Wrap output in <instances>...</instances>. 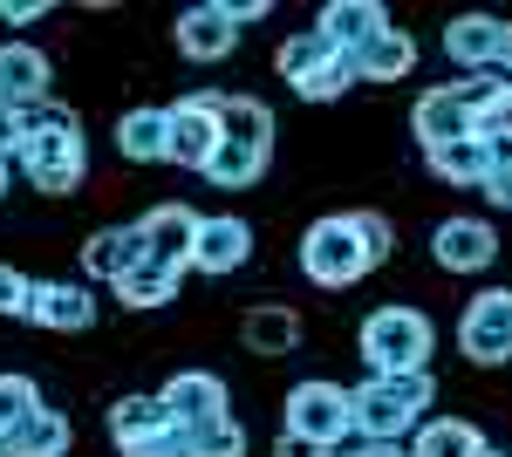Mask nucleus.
<instances>
[{"label": "nucleus", "instance_id": "obj_1", "mask_svg": "<svg viewBox=\"0 0 512 457\" xmlns=\"http://www.w3.org/2000/svg\"><path fill=\"white\" fill-rule=\"evenodd\" d=\"M21 164H28V178L35 191L48 198H69L82 185V171H89V151H82V123L69 103H35V110H21Z\"/></svg>", "mask_w": 512, "mask_h": 457}, {"label": "nucleus", "instance_id": "obj_2", "mask_svg": "<svg viewBox=\"0 0 512 457\" xmlns=\"http://www.w3.org/2000/svg\"><path fill=\"white\" fill-rule=\"evenodd\" d=\"M349 403H355V437L362 444H410V430L437 410V382H431V369L369 376L349 389Z\"/></svg>", "mask_w": 512, "mask_h": 457}, {"label": "nucleus", "instance_id": "obj_3", "mask_svg": "<svg viewBox=\"0 0 512 457\" xmlns=\"http://www.w3.org/2000/svg\"><path fill=\"white\" fill-rule=\"evenodd\" d=\"M437 328L424 307H369L362 328H355V355L369 362V376H410V369H431Z\"/></svg>", "mask_w": 512, "mask_h": 457}, {"label": "nucleus", "instance_id": "obj_4", "mask_svg": "<svg viewBox=\"0 0 512 457\" xmlns=\"http://www.w3.org/2000/svg\"><path fill=\"white\" fill-rule=\"evenodd\" d=\"M301 273L315 280V287H328V294H342V287H355L369 267V253H362V232H355V212H328V219H315V226L301 232Z\"/></svg>", "mask_w": 512, "mask_h": 457}, {"label": "nucleus", "instance_id": "obj_5", "mask_svg": "<svg viewBox=\"0 0 512 457\" xmlns=\"http://www.w3.org/2000/svg\"><path fill=\"white\" fill-rule=\"evenodd\" d=\"M287 437H308V444H321V451H342L355 437V403L342 382L328 376H308L287 389Z\"/></svg>", "mask_w": 512, "mask_h": 457}, {"label": "nucleus", "instance_id": "obj_6", "mask_svg": "<svg viewBox=\"0 0 512 457\" xmlns=\"http://www.w3.org/2000/svg\"><path fill=\"white\" fill-rule=\"evenodd\" d=\"M110 444L123 457H185V430L171 423L158 396H117L110 403Z\"/></svg>", "mask_w": 512, "mask_h": 457}, {"label": "nucleus", "instance_id": "obj_7", "mask_svg": "<svg viewBox=\"0 0 512 457\" xmlns=\"http://www.w3.org/2000/svg\"><path fill=\"white\" fill-rule=\"evenodd\" d=\"M458 355L478 362V369L512 362V287H485V294L465 301V314H458Z\"/></svg>", "mask_w": 512, "mask_h": 457}, {"label": "nucleus", "instance_id": "obj_8", "mask_svg": "<svg viewBox=\"0 0 512 457\" xmlns=\"http://www.w3.org/2000/svg\"><path fill=\"white\" fill-rule=\"evenodd\" d=\"M219 151V96L198 89V96H178L164 110V164H185V171H205Z\"/></svg>", "mask_w": 512, "mask_h": 457}, {"label": "nucleus", "instance_id": "obj_9", "mask_svg": "<svg viewBox=\"0 0 512 457\" xmlns=\"http://www.w3.org/2000/svg\"><path fill=\"white\" fill-rule=\"evenodd\" d=\"M431 260L444 273H485L492 260H499V232H492V219L451 212V219L431 226Z\"/></svg>", "mask_w": 512, "mask_h": 457}, {"label": "nucleus", "instance_id": "obj_10", "mask_svg": "<svg viewBox=\"0 0 512 457\" xmlns=\"http://www.w3.org/2000/svg\"><path fill=\"white\" fill-rule=\"evenodd\" d=\"M21 321H35L48 335H89V328H96V294H89L82 280H35Z\"/></svg>", "mask_w": 512, "mask_h": 457}, {"label": "nucleus", "instance_id": "obj_11", "mask_svg": "<svg viewBox=\"0 0 512 457\" xmlns=\"http://www.w3.org/2000/svg\"><path fill=\"white\" fill-rule=\"evenodd\" d=\"M253 260V226L239 219V212H212V219H198V239H192V273H212V280H226Z\"/></svg>", "mask_w": 512, "mask_h": 457}, {"label": "nucleus", "instance_id": "obj_12", "mask_svg": "<svg viewBox=\"0 0 512 457\" xmlns=\"http://www.w3.org/2000/svg\"><path fill=\"white\" fill-rule=\"evenodd\" d=\"M171 41H178L185 62H226L239 48V28H233V14H226V0H198V7L178 14Z\"/></svg>", "mask_w": 512, "mask_h": 457}, {"label": "nucleus", "instance_id": "obj_13", "mask_svg": "<svg viewBox=\"0 0 512 457\" xmlns=\"http://www.w3.org/2000/svg\"><path fill=\"white\" fill-rule=\"evenodd\" d=\"M198 219H205V212H192V205H151V212L137 219V232H144V260H158V267L185 273V267H192Z\"/></svg>", "mask_w": 512, "mask_h": 457}, {"label": "nucleus", "instance_id": "obj_14", "mask_svg": "<svg viewBox=\"0 0 512 457\" xmlns=\"http://www.w3.org/2000/svg\"><path fill=\"white\" fill-rule=\"evenodd\" d=\"M48 82H55V69H48V55H41L35 41H0V110H35V103H48Z\"/></svg>", "mask_w": 512, "mask_h": 457}, {"label": "nucleus", "instance_id": "obj_15", "mask_svg": "<svg viewBox=\"0 0 512 457\" xmlns=\"http://www.w3.org/2000/svg\"><path fill=\"white\" fill-rule=\"evenodd\" d=\"M158 403L171 410L178 430H185V423H205V417H233V396H226V382L212 376V369H178V376L158 389Z\"/></svg>", "mask_w": 512, "mask_h": 457}, {"label": "nucleus", "instance_id": "obj_16", "mask_svg": "<svg viewBox=\"0 0 512 457\" xmlns=\"http://www.w3.org/2000/svg\"><path fill=\"white\" fill-rule=\"evenodd\" d=\"M383 28H390V7H383V0H328L315 14V35L328 41V48H342V55L362 48L369 35H383Z\"/></svg>", "mask_w": 512, "mask_h": 457}, {"label": "nucleus", "instance_id": "obj_17", "mask_svg": "<svg viewBox=\"0 0 512 457\" xmlns=\"http://www.w3.org/2000/svg\"><path fill=\"white\" fill-rule=\"evenodd\" d=\"M349 69H355V82H403L417 69V41L390 21L383 35H369L362 48H349Z\"/></svg>", "mask_w": 512, "mask_h": 457}, {"label": "nucleus", "instance_id": "obj_18", "mask_svg": "<svg viewBox=\"0 0 512 457\" xmlns=\"http://www.w3.org/2000/svg\"><path fill=\"white\" fill-rule=\"evenodd\" d=\"M444 55L465 69V76H499L492 62H499V21L492 14H458L451 28H444Z\"/></svg>", "mask_w": 512, "mask_h": 457}, {"label": "nucleus", "instance_id": "obj_19", "mask_svg": "<svg viewBox=\"0 0 512 457\" xmlns=\"http://www.w3.org/2000/svg\"><path fill=\"white\" fill-rule=\"evenodd\" d=\"M410 130H417L424 151H444V144L472 137V116H465V103H458L451 89H424V96L410 103Z\"/></svg>", "mask_w": 512, "mask_h": 457}, {"label": "nucleus", "instance_id": "obj_20", "mask_svg": "<svg viewBox=\"0 0 512 457\" xmlns=\"http://www.w3.org/2000/svg\"><path fill=\"white\" fill-rule=\"evenodd\" d=\"M137 260H144V232L137 226H103V232H89V246H82V273H89V280H110V287H117Z\"/></svg>", "mask_w": 512, "mask_h": 457}, {"label": "nucleus", "instance_id": "obj_21", "mask_svg": "<svg viewBox=\"0 0 512 457\" xmlns=\"http://www.w3.org/2000/svg\"><path fill=\"white\" fill-rule=\"evenodd\" d=\"M239 342L253 348V355H294V348H301V314H294L287 301L246 307V321H239Z\"/></svg>", "mask_w": 512, "mask_h": 457}, {"label": "nucleus", "instance_id": "obj_22", "mask_svg": "<svg viewBox=\"0 0 512 457\" xmlns=\"http://www.w3.org/2000/svg\"><path fill=\"white\" fill-rule=\"evenodd\" d=\"M410 457H485L492 444H485V430L465 417H424L417 430H410V444H403Z\"/></svg>", "mask_w": 512, "mask_h": 457}, {"label": "nucleus", "instance_id": "obj_23", "mask_svg": "<svg viewBox=\"0 0 512 457\" xmlns=\"http://www.w3.org/2000/svg\"><path fill=\"white\" fill-rule=\"evenodd\" d=\"M0 444H7V457H69V451H76V423L62 417V410H48V403H41L35 417L14 423Z\"/></svg>", "mask_w": 512, "mask_h": 457}, {"label": "nucleus", "instance_id": "obj_24", "mask_svg": "<svg viewBox=\"0 0 512 457\" xmlns=\"http://www.w3.org/2000/svg\"><path fill=\"white\" fill-rule=\"evenodd\" d=\"M274 110L260 96H219V144H246V151L274 157Z\"/></svg>", "mask_w": 512, "mask_h": 457}, {"label": "nucleus", "instance_id": "obj_25", "mask_svg": "<svg viewBox=\"0 0 512 457\" xmlns=\"http://www.w3.org/2000/svg\"><path fill=\"white\" fill-rule=\"evenodd\" d=\"M492 144L485 137H458V144H444V151H424V164H431V178H444V185L458 191H478L485 185V171H492Z\"/></svg>", "mask_w": 512, "mask_h": 457}, {"label": "nucleus", "instance_id": "obj_26", "mask_svg": "<svg viewBox=\"0 0 512 457\" xmlns=\"http://www.w3.org/2000/svg\"><path fill=\"white\" fill-rule=\"evenodd\" d=\"M178 280H185V273L158 267V260H137V267L117 280V301L137 307V314H151V307H171V301H178Z\"/></svg>", "mask_w": 512, "mask_h": 457}, {"label": "nucleus", "instance_id": "obj_27", "mask_svg": "<svg viewBox=\"0 0 512 457\" xmlns=\"http://www.w3.org/2000/svg\"><path fill=\"white\" fill-rule=\"evenodd\" d=\"M117 151L130 164H164V110L158 103H137V110H123L117 123Z\"/></svg>", "mask_w": 512, "mask_h": 457}, {"label": "nucleus", "instance_id": "obj_28", "mask_svg": "<svg viewBox=\"0 0 512 457\" xmlns=\"http://www.w3.org/2000/svg\"><path fill=\"white\" fill-rule=\"evenodd\" d=\"M205 178L219 191H253L260 178H267V151H246V144H219L212 151V164H205Z\"/></svg>", "mask_w": 512, "mask_h": 457}, {"label": "nucleus", "instance_id": "obj_29", "mask_svg": "<svg viewBox=\"0 0 512 457\" xmlns=\"http://www.w3.org/2000/svg\"><path fill=\"white\" fill-rule=\"evenodd\" d=\"M335 55H342V48H328V41H321L315 28H301V35H287V41H280V82H294V89H301V82L321 76V69H328Z\"/></svg>", "mask_w": 512, "mask_h": 457}, {"label": "nucleus", "instance_id": "obj_30", "mask_svg": "<svg viewBox=\"0 0 512 457\" xmlns=\"http://www.w3.org/2000/svg\"><path fill=\"white\" fill-rule=\"evenodd\" d=\"M185 457H246V423L239 417L185 423Z\"/></svg>", "mask_w": 512, "mask_h": 457}, {"label": "nucleus", "instance_id": "obj_31", "mask_svg": "<svg viewBox=\"0 0 512 457\" xmlns=\"http://www.w3.org/2000/svg\"><path fill=\"white\" fill-rule=\"evenodd\" d=\"M35 410H41L35 376H14V369H0V437H7L14 423H28Z\"/></svg>", "mask_w": 512, "mask_h": 457}, {"label": "nucleus", "instance_id": "obj_32", "mask_svg": "<svg viewBox=\"0 0 512 457\" xmlns=\"http://www.w3.org/2000/svg\"><path fill=\"white\" fill-rule=\"evenodd\" d=\"M355 232H362V253H369V267H383L396 253V226L383 212H355Z\"/></svg>", "mask_w": 512, "mask_h": 457}, {"label": "nucleus", "instance_id": "obj_33", "mask_svg": "<svg viewBox=\"0 0 512 457\" xmlns=\"http://www.w3.org/2000/svg\"><path fill=\"white\" fill-rule=\"evenodd\" d=\"M506 89H512V82H492V76H465V82H451V96L465 103V116H485L492 103H499V96H506Z\"/></svg>", "mask_w": 512, "mask_h": 457}, {"label": "nucleus", "instance_id": "obj_34", "mask_svg": "<svg viewBox=\"0 0 512 457\" xmlns=\"http://www.w3.org/2000/svg\"><path fill=\"white\" fill-rule=\"evenodd\" d=\"M28 294H35V280L0 260V314H7V321H21V314H28Z\"/></svg>", "mask_w": 512, "mask_h": 457}, {"label": "nucleus", "instance_id": "obj_35", "mask_svg": "<svg viewBox=\"0 0 512 457\" xmlns=\"http://www.w3.org/2000/svg\"><path fill=\"white\" fill-rule=\"evenodd\" d=\"M485 198H492V212H512V144H499V157H492V171H485Z\"/></svg>", "mask_w": 512, "mask_h": 457}, {"label": "nucleus", "instance_id": "obj_36", "mask_svg": "<svg viewBox=\"0 0 512 457\" xmlns=\"http://www.w3.org/2000/svg\"><path fill=\"white\" fill-rule=\"evenodd\" d=\"M41 14H48L41 0H0V21H7V28H28V21H41Z\"/></svg>", "mask_w": 512, "mask_h": 457}, {"label": "nucleus", "instance_id": "obj_37", "mask_svg": "<svg viewBox=\"0 0 512 457\" xmlns=\"http://www.w3.org/2000/svg\"><path fill=\"white\" fill-rule=\"evenodd\" d=\"M226 14H233V28H253V21H267V14H274V0H233Z\"/></svg>", "mask_w": 512, "mask_h": 457}, {"label": "nucleus", "instance_id": "obj_38", "mask_svg": "<svg viewBox=\"0 0 512 457\" xmlns=\"http://www.w3.org/2000/svg\"><path fill=\"white\" fill-rule=\"evenodd\" d=\"M274 457H335V451H321V444H308V437H287V430H280Z\"/></svg>", "mask_w": 512, "mask_h": 457}, {"label": "nucleus", "instance_id": "obj_39", "mask_svg": "<svg viewBox=\"0 0 512 457\" xmlns=\"http://www.w3.org/2000/svg\"><path fill=\"white\" fill-rule=\"evenodd\" d=\"M14 151H21V116L0 110V157H14Z\"/></svg>", "mask_w": 512, "mask_h": 457}, {"label": "nucleus", "instance_id": "obj_40", "mask_svg": "<svg viewBox=\"0 0 512 457\" xmlns=\"http://www.w3.org/2000/svg\"><path fill=\"white\" fill-rule=\"evenodd\" d=\"M335 457H410L403 444H355V451H335Z\"/></svg>", "mask_w": 512, "mask_h": 457}, {"label": "nucleus", "instance_id": "obj_41", "mask_svg": "<svg viewBox=\"0 0 512 457\" xmlns=\"http://www.w3.org/2000/svg\"><path fill=\"white\" fill-rule=\"evenodd\" d=\"M499 76H512V21H499V62H492Z\"/></svg>", "mask_w": 512, "mask_h": 457}, {"label": "nucleus", "instance_id": "obj_42", "mask_svg": "<svg viewBox=\"0 0 512 457\" xmlns=\"http://www.w3.org/2000/svg\"><path fill=\"white\" fill-rule=\"evenodd\" d=\"M0 198H7V157H0Z\"/></svg>", "mask_w": 512, "mask_h": 457}, {"label": "nucleus", "instance_id": "obj_43", "mask_svg": "<svg viewBox=\"0 0 512 457\" xmlns=\"http://www.w3.org/2000/svg\"><path fill=\"white\" fill-rule=\"evenodd\" d=\"M485 457H506V451H485Z\"/></svg>", "mask_w": 512, "mask_h": 457}, {"label": "nucleus", "instance_id": "obj_44", "mask_svg": "<svg viewBox=\"0 0 512 457\" xmlns=\"http://www.w3.org/2000/svg\"><path fill=\"white\" fill-rule=\"evenodd\" d=\"M0 457H7V444H0Z\"/></svg>", "mask_w": 512, "mask_h": 457}]
</instances>
